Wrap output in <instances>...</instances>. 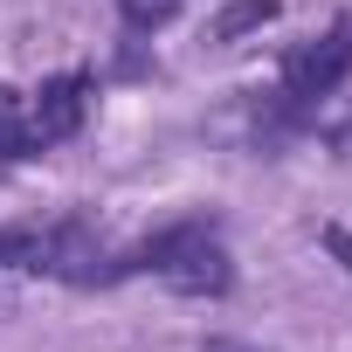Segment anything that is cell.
<instances>
[{
	"label": "cell",
	"mask_w": 352,
	"mask_h": 352,
	"mask_svg": "<svg viewBox=\"0 0 352 352\" xmlns=\"http://www.w3.org/2000/svg\"><path fill=\"white\" fill-rule=\"evenodd\" d=\"M345 76H352V8H338L318 35H304V42L283 56L276 90L256 97V145H276V138L304 131V124L318 118V104L345 90Z\"/></svg>",
	"instance_id": "2"
},
{
	"label": "cell",
	"mask_w": 352,
	"mask_h": 352,
	"mask_svg": "<svg viewBox=\"0 0 352 352\" xmlns=\"http://www.w3.org/2000/svg\"><path fill=\"white\" fill-rule=\"evenodd\" d=\"M104 263H111V242H104V228L83 208L42 221V263H35V276L69 283V290H104Z\"/></svg>",
	"instance_id": "3"
},
{
	"label": "cell",
	"mask_w": 352,
	"mask_h": 352,
	"mask_svg": "<svg viewBox=\"0 0 352 352\" xmlns=\"http://www.w3.org/2000/svg\"><path fill=\"white\" fill-rule=\"evenodd\" d=\"M180 8H187V0H118V21H124L131 42H145V35H159V28L180 21Z\"/></svg>",
	"instance_id": "7"
},
{
	"label": "cell",
	"mask_w": 352,
	"mask_h": 352,
	"mask_svg": "<svg viewBox=\"0 0 352 352\" xmlns=\"http://www.w3.org/2000/svg\"><path fill=\"white\" fill-rule=\"evenodd\" d=\"M318 242H324V256H331V263H338V270L352 276V228H338V221H324V228H318Z\"/></svg>",
	"instance_id": "9"
},
{
	"label": "cell",
	"mask_w": 352,
	"mask_h": 352,
	"mask_svg": "<svg viewBox=\"0 0 352 352\" xmlns=\"http://www.w3.org/2000/svg\"><path fill=\"white\" fill-rule=\"evenodd\" d=\"M201 352H263V345H242V338H208Z\"/></svg>",
	"instance_id": "10"
},
{
	"label": "cell",
	"mask_w": 352,
	"mask_h": 352,
	"mask_svg": "<svg viewBox=\"0 0 352 352\" xmlns=\"http://www.w3.org/2000/svg\"><path fill=\"white\" fill-rule=\"evenodd\" d=\"M90 104H97V76H90V69H56V76H42V83L28 90V124H35V138L56 152V145H69V138L90 124Z\"/></svg>",
	"instance_id": "4"
},
{
	"label": "cell",
	"mask_w": 352,
	"mask_h": 352,
	"mask_svg": "<svg viewBox=\"0 0 352 352\" xmlns=\"http://www.w3.org/2000/svg\"><path fill=\"white\" fill-rule=\"evenodd\" d=\"M131 276H152V283H166L173 297H208V304L228 297V290H235V256H228L221 214L194 208V214H180V221L152 228V235L131 242V249H111L104 290H118V283H131Z\"/></svg>",
	"instance_id": "1"
},
{
	"label": "cell",
	"mask_w": 352,
	"mask_h": 352,
	"mask_svg": "<svg viewBox=\"0 0 352 352\" xmlns=\"http://www.w3.org/2000/svg\"><path fill=\"white\" fill-rule=\"evenodd\" d=\"M276 14H283V0H228V8L208 21V42H214V49H235V42L263 35Z\"/></svg>",
	"instance_id": "6"
},
{
	"label": "cell",
	"mask_w": 352,
	"mask_h": 352,
	"mask_svg": "<svg viewBox=\"0 0 352 352\" xmlns=\"http://www.w3.org/2000/svg\"><path fill=\"white\" fill-rule=\"evenodd\" d=\"M49 145L35 138V124H28V90H14V83H0V159L8 166H28V159H42Z\"/></svg>",
	"instance_id": "5"
},
{
	"label": "cell",
	"mask_w": 352,
	"mask_h": 352,
	"mask_svg": "<svg viewBox=\"0 0 352 352\" xmlns=\"http://www.w3.org/2000/svg\"><path fill=\"white\" fill-rule=\"evenodd\" d=\"M35 263H42V228H35V221H14V228H0V276H8V270L35 276Z\"/></svg>",
	"instance_id": "8"
}]
</instances>
